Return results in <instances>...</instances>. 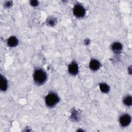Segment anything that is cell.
<instances>
[{
    "label": "cell",
    "instance_id": "obj_9",
    "mask_svg": "<svg viewBox=\"0 0 132 132\" xmlns=\"http://www.w3.org/2000/svg\"><path fill=\"white\" fill-rule=\"evenodd\" d=\"M0 88L1 90L2 91H5L7 88V81L6 79L2 75H1Z\"/></svg>",
    "mask_w": 132,
    "mask_h": 132
},
{
    "label": "cell",
    "instance_id": "obj_5",
    "mask_svg": "<svg viewBox=\"0 0 132 132\" xmlns=\"http://www.w3.org/2000/svg\"><path fill=\"white\" fill-rule=\"evenodd\" d=\"M69 72L73 75H76L78 72V67L77 64L75 62H73L70 64H69L68 67Z\"/></svg>",
    "mask_w": 132,
    "mask_h": 132
},
{
    "label": "cell",
    "instance_id": "obj_12",
    "mask_svg": "<svg viewBox=\"0 0 132 132\" xmlns=\"http://www.w3.org/2000/svg\"><path fill=\"white\" fill-rule=\"evenodd\" d=\"M30 3L31 5H32V6H34V7H36V6L38 5V2L37 1H36V0L31 1L30 2Z\"/></svg>",
    "mask_w": 132,
    "mask_h": 132
},
{
    "label": "cell",
    "instance_id": "obj_7",
    "mask_svg": "<svg viewBox=\"0 0 132 132\" xmlns=\"http://www.w3.org/2000/svg\"><path fill=\"white\" fill-rule=\"evenodd\" d=\"M7 44L8 46L10 47H14L18 45V40L15 37L11 36L8 39L7 41Z\"/></svg>",
    "mask_w": 132,
    "mask_h": 132
},
{
    "label": "cell",
    "instance_id": "obj_6",
    "mask_svg": "<svg viewBox=\"0 0 132 132\" xmlns=\"http://www.w3.org/2000/svg\"><path fill=\"white\" fill-rule=\"evenodd\" d=\"M101 66L100 62L96 59H92L89 63V67L92 71H96Z\"/></svg>",
    "mask_w": 132,
    "mask_h": 132
},
{
    "label": "cell",
    "instance_id": "obj_10",
    "mask_svg": "<svg viewBox=\"0 0 132 132\" xmlns=\"http://www.w3.org/2000/svg\"><path fill=\"white\" fill-rule=\"evenodd\" d=\"M100 88L102 92L104 93H107L109 91V87L105 83H101L100 84Z\"/></svg>",
    "mask_w": 132,
    "mask_h": 132
},
{
    "label": "cell",
    "instance_id": "obj_1",
    "mask_svg": "<svg viewBox=\"0 0 132 132\" xmlns=\"http://www.w3.org/2000/svg\"><path fill=\"white\" fill-rule=\"evenodd\" d=\"M46 74L42 69L36 70L34 73V79L36 84L41 85L46 80Z\"/></svg>",
    "mask_w": 132,
    "mask_h": 132
},
{
    "label": "cell",
    "instance_id": "obj_4",
    "mask_svg": "<svg viewBox=\"0 0 132 132\" xmlns=\"http://www.w3.org/2000/svg\"><path fill=\"white\" fill-rule=\"evenodd\" d=\"M131 122V117L128 114H124L121 116L120 118V123L123 127L128 126Z\"/></svg>",
    "mask_w": 132,
    "mask_h": 132
},
{
    "label": "cell",
    "instance_id": "obj_8",
    "mask_svg": "<svg viewBox=\"0 0 132 132\" xmlns=\"http://www.w3.org/2000/svg\"><path fill=\"white\" fill-rule=\"evenodd\" d=\"M111 48L115 53H119L122 49V45L119 42H115L112 45Z\"/></svg>",
    "mask_w": 132,
    "mask_h": 132
},
{
    "label": "cell",
    "instance_id": "obj_13",
    "mask_svg": "<svg viewBox=\"0 0 132 132\" xmlns=\"http://www.w3.org/2000/svg\"><path fill=\"white\" fill-rule=\"evenodd\" d=\"M49 24L50 25H54L55 24V21H54L53 19H50V21H49Z\"/></svg>",
    "mask_w": 132,
    "mask_h": 132
},
{
    "label": "cell",
    "instance_id": "obj_2",
    "mask_svg": "<svg viewBox=\"0 0 132 132\" xmlns=\"http://www.w3.org/2000/svg\"><path fill=\"white\" fill-rule=\"evenodd\" d=\"M59 101L58 95L54 93H49L45 97V103L49 107L55 106Z\"/></svg>",
    "mask_w": 132,
    "mask_h": 132
},
{
    "label": "cell",
    "instance_id": "obj_11",
    "mask_svg": "<svg viewBox=\"0 0 132 132\" xmlns=\"http://www.w3.org/2000/svg\"><path fill=\"white\" fill-rule=\"evenodd\" d=\"M131 102H132V98H131V97L129 95L126 96L123 100L124 104L127 106H131Z\"/></svg>",
    "mask_w": 132,
    "mask_h": 132
},
{
    "label": "cell",
    "instance_id": "obj_3",
    "mask_svg": "<svg viewBox=\"0 0 132 132\" xmlns=\"http://www.w3.org/2000/svg\"><path fill=\"white\" fill-rule=\"evenodd\" d=\"M86 10L85 8L80 4L75 5L73 9V13L77 18H82L85 15Z\"/></svg>",
    "mask_w": 132,
    "mask_h": 132
}]
</instances>
